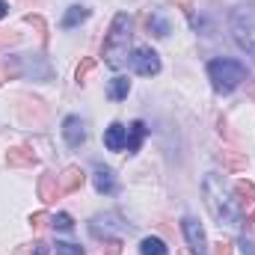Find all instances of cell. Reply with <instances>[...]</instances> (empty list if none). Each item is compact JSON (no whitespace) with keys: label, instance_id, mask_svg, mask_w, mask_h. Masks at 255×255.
<instances>
[{"label":"cell","instance_id":"9","mask_svg":"<svg viewBox=\"0 0 255 255\" xmlns=\"http://www.w3.org/2000/svg\"><path fill=\"white\" fill-rule=\"evenodd\" d=\"M60 196H63L60 175H54V172H45V175L39 178V199H42V202H57Z\"/></svg>","mask_w":255,"mask_h":255},{"label":"cell","instance_id":"4","mask_svg":"<svg viewBox=\"0 0 255 255\" xmlns=\"http://www.w3.org/2000/svg\"><path fill=\"white\" fill-rule=\"evenodd\" d=\"M208 77H211V83H214L217 92H232V89H238L247 80V65L241 63V60L220 57V60L208 63Z\"/></svg>","mask_w":255,"mask_h":255},{"label":"cell","instance_id":"10","mask_svg":"<svg viewBox=\"0 0 255 255\" xmlns=\"http://www.w3.org/2000/svg\"><path fill=\"white\" fill-rule=\"evenodd\" d=\"M92 184H95V190L98 193H107V196H113V193L119 190L116 175H113V169H107V166H95V172H92Z\"/></svg>","mask_w":255,"mask_h":255},{"label":"cell","instance_id":"18","mask_svg":"<svg viewBox=\"0 0 255 255\" xmlns=\"http://www.w3.org/2000/svg\"><path fill=\"white\" fill-rule=\"evenodd\" d=\"M86 18H89V9H86V6H71V9L65 12V18H63V27L65 30H71V27L83 24Z\"/></svg>","mask_w":255,"mask_h":255},{"label":"cell","instance_id":"11","mask_svg":"<svg viewBox=\"0 0 255 255\" xmlns=\"http://www.w3.org/2000/svg\"><path fill=\"white\" fill-rule=\"evenodd\" d=\"M104 145L110 148V151H122L128 145V128L122 122H113V125L104 130Z\"/></svg>","mask_w":255,"mask_h":255},{"label":"cell","instance_id":"3","mask_svg":"<svg viewBox=\"0 0 255 255\" xmlns=\"http://www.w3.org/2000/svg\"><path fill=\"white\" fill-rule=\"evenodd\" d=\"M229 30L232 39L238 42V48H244L247 54L255 57V0L238 3L229 15Z\"/></svg>","mask_w":255,"mask_h":255},{"label":"cell","instance_id":"12","mask_svg":"<svg viewBox=\"0 0 255 255\" xmlns=\"http://www.w3.org/2000/svg\"><path fill=\"white\" fill-rule=\"evenodd\" d=\"M6 163H9V166H36L39 157L33 154V148H27V145H15V148L6 151Z\"/></svg>","mask_w":255,"mask_h":255},{"label":"cell","instance_id":"27","mask_svg":"<svg viewBox=\"0 0 255 255\" xmlns=\"http://www.w3.org/2000/svg\"><path fill=\"white\" fill-rule=\"evenodd\" d=\"M214 250H217V255H232V244H229V241H220Z\"/></svg>","mask_w":255,"mask_h":255},{"label":"cell","instance_id":"25","mask_svg":"<svg viewBox=\"0 0 255 255\" xmlns=\"http://www.w3.org/2000/svg\"><path fill=\"white\" fill-rule=\"evenodd\" d=\"M45 223H48V214H45V211H39V214L30 217V226H33V229H42Z\"/></svg>","mask_w":255,"mask_h":255},{"label":"cell","instance_id":"1","mask_svg":"<svg viewBox=\"0 0 255 255\" xmlns=\"http://www.w3.org/2000/svg\"><path fill=\"white\" fill-rule=\"evenodd\" d=\"M202 193H205V205H208L211 217H214L220 226H241V220H244L241 202L235 199V193L229 190V184H226L220 175H205Z\"/></svg>","mask_w":255,"mask_h":255},{"label":"cell","instance_id":"20","mask_svg":"<svg viewBox=\"0 0 255 255\" xmlns=\"http://www.w3.org/2000/svg\"><path fill=\"white\" fill-rule=\"evenodd\" d=\"M220 160H223V166H226V169H232V172H238V169H244V166H247V157H244V154H235V151H223V154H220Z\"/></svg>","mask_w":255,"mask_h":255},{"label":"cell","instance_id":"24","mask_svg":"<svg viewBox=\"0 0 255 255\" xmlns=\"http://www.w3.org/2000/svg\"><path fill=\"white\" fill-rule=\"evenodd\" d=\"M51 223H54V229H57V232H71V229H74V220H71L68 214H57Z\"/></svg>","mask_w":255,"mask_h":255},{"label":"cell","instance_id":"14","mask_svg":"<svg viewBox=\"0 0 255 255\" xmlns=\"http://www.w3.org/2000/svg\"><path fill=\"white\" fill-rule=\"evenodd\" d=\"M83 169L80 166H65V172L60 175V187H63V193H74L83 187Z\"/></svg>","mask_w":255,"mask_h":255},{"label":"cell","instance_id":"8","mask_svg":"<svg viewBox=\"0 0 255 255\" xmlns=\"http://www.w3.org/2000/svg\"><path fill=\"white\" fill-rule=\"evenodd\" d=\"M63 136L71 148H80V145L86 142V125H83V119H80V116H65Z\"/></svg>","mask_w":255,"mask_h":255},{"label":"cell","instance_id":"17","mask_svg":"<svg viewBox=\"0 0 255 255\" xmlns=\"http://www.w3.org/2000/svg\"><path fill=\"white\" fill-rule=\"evenodd\" d=\"M128 92H130V80H128V77H113V80H110V86H107V95H110L113 101L128 98Z\"/></svg>","mask_w":255,"mask_h":255},{"label":"cell","instance_id":"23","mask_svg":"<svg viewBox=\"0 0 255 255\" xmlns=\"http://www.w3.org/2000/svg\"><path fill=\"white\" fill-rule=\"evenodd\" d=\"M24 21H27V24H33V27L42 33V42L48 45V24H45V18H42V15H27Z\"/></svg>","mask_w":255,"mask_h":255},{"label":"cell","instance_id":"29","mask_svg":"<svg viewBox=\"0 0 255 255\" xmlns=\"http://www.w3.org/2000/svg\"><path fill=\"white\" fill-rule=\"evenodd\" d=\"M6 12H9V3H6V0H0V18H6Z\"/></svg>","mask_w":255,"mask_h":255},{"label":"cell","instance_id":"19","mask_svg":"<svg viewBox=\"0 0 255 255\" xmlns=\"http://www.w3.org/2000/svg\"><path fill=\"white\" fill-rule=\"evenodd\" d=\"M232 193L238 196V202H241V205H253V202H255V184H253V181H238V184L232 187Z\"/></svg>","mask_w":255,"mask_h":255},{"label":"cell","instance_id":"16","mask_svg":"<svg viewBox=\"0 0 255 255\" xmlns=\"http://www.w3.org/2000/svg\"><path fill=\"white\" fill-rule=\"evenodd\" d=\"M139 253L142 255H169V247L160 238H142L139 241Z\"/></svg>","mask_w":255,"mask_h":255},{"label":"cell","instance_id":"22","mask_svg":"<svg viewBox=\"0 0 255 255\" xmlns=\"http://www.w3.org/2000/svg\"><path fill=\"white\" fill-rule=\"evenodd\" d=\"M92 68H95V60H92V57H86L83 63L77 65V71H74V77H77V83H83V80H86V77L92 74Z\"/></svg>","mask_w":255,"mask_h":255},{"label":"cell","instance_id":"13","mask_svg":"<svg viewBox=\"0 0 255 255\" xmlns=\"http://www.w3.org/2000/svg\"><path fill=\"white\" fill-rule=\"evenodd\" d=\"M145 30H148L151 36H157V39H166V36L172 33V27H169V21H166L163 12H148V15H145Z\"/></svg>","mask_w":255,"mask_h":255},{"label":"cell","instance_id":"6","mask_svg":"<svg viewBox=\"0 0 255 255\" xmlns=\"http://www.w3.org/2000/svg\"><path fill=\"white\" fill-rule=\"evenodd\" d=\"M130 65H133V71L142 74V77L160 74V57H157L151 48H136V51L130 54Z\"/></svg>","mask_w":255,"mask_h":255},{"label":"cell","instance_id":"7","mask_svg":"<svg viewBox=\"0 0 255 255\" xmlns=\"http://www.w3.org/2000/svg\"><path fill=\"white\" fill-rule=\"evenodd\" d=\"M181 232H184V238H187V244H190L193 255H208V238H205V229H202L199 220L184 217V220H181Z\"/></svg>","mask_w":255,"mask_h":255},{"label":"cell","instance_id":"15","mask_svg":"<svg viewBox=\"0 0 255 255\" xmlns=\"http://www.w3.org/2000/svg\"><path fill=\"white\" fill-rule=\"evenodd\" d=\"M142 139H145V122L142 119H136V122H130L128 128V151L133 154V151H139V145H142Z\"/></svg>","mask_w":255,"mask_h":255},{"label":"cell","instance_id":"28","mask_svg":"<svg viewBox=\"0 0 255 255\" xmlns=\"http://www.w3.org/2000/svg\"><path fill=\"white\" fill-rule=\"evenodd\" d=\"M33 255H51V247L39 241V244H33Z\"/></svg>","mask_w":255,"mask_h":255},{"label":"cell","instance_id":"26","mask_svg":"<svg viewBox=\"0 0 255 255\" xmlns=\"http://www.w3.org/2000/svg\"><path fill=\"white\" fill-rule=\"evenodd\" d=\"M241 253H244V255H255V241L244 238V241H241Z\"/></svg>","mask_w":255,"mask_h":255},{"label":"cell","instance_id":"5","mask_svg":"<svg viewBox=\"0 0 255 255\" xmlns=\"http://www.w3.org/2000/svg\"><path fill=\"white\" fill-rule=\"evenodd\" d=\"M89 232H92V238L116 241V238L125 232V223H122V217H119V214L107 211V214H95V217H92V223H89Z\"/></svg>","mask_w":255,"mask_h":255},{"label":"cell","instance_id":"2","mask_svg":"<svg viewBox=\"0 0 255 255\" xmlns=\"http://www.w3.org/2000/svg\"><path fill=\"white\" fill-rule=\"evenodd\" d=\"M101 57L113 71H119L130 60V15L128 12H119L113 18L110 30L104 36V45H101Z\"/></svg>","mask_w":255,"mask_h":255},{"label":"cell","instance_id":"21","mask_svg":"<svg viewBox=\"0 0 255 255\" xmlns=\"http://www.w3.org/2000/svg\"><path fill=\"white\" fill-rule=\"evenodd\" d=\"M57 255H86L83 253V247H77V244H68V241H57Z\"/></svg>","mask_w":255,"mask_h":255}]
</instances>
